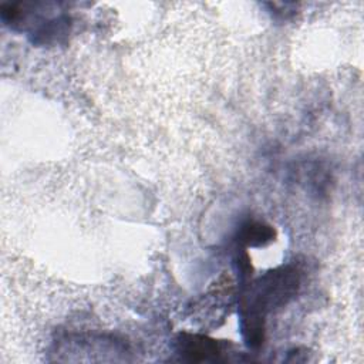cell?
Here are the masks:
<instances>
[{
  "label": "cell",
  "instance_id": "6da1fadb",
  "mask_svg": "<svg viewBox=\"0 0 364 364\" xmlns=\"http://www.w3.org/2000/svg\"><path fill=\"white\" fill-rule=\"evenodd\" d=\"M301 284V272L294 264L280 266L247 284L239 300V326L249 348L264 341L266 316L291 301Z\"/></svg>",
  "mask_w": 364,
  "mask_h": 364
},
{
  "label": "cell",
  "instance_id": "7a4b0ae2",
  "mask_svg": "<svg viewBox=\"0 0 364 364\" xmlns=\"http://www.w3.org/2000/svg\"><path fill=\"white\" fill-rule=\"evenodd\" d=\"M173 350L183 360L191 363L223 360L220 343L203 334L179 333L173 340Z\"/></svg>",
  "mask_w": 364,
  "mask_h": 364
},
{
  "label": "cell",
  "instance_id": "3957f363",
  "mask_svg": "<svg viewBox=\"0 0 364 364\" xmlns=\"http://www.w3.org/2000/svg\"><path fill=\"white\" fill-rule=\"evenodd\" d=\"M276 237V230L260 220L249 219L243 222L237 230V240L246 246L262 247L273 242Z\"/></svg>",
  "mask_w": 364,
  "mask_h": 364
}]
</instances>
